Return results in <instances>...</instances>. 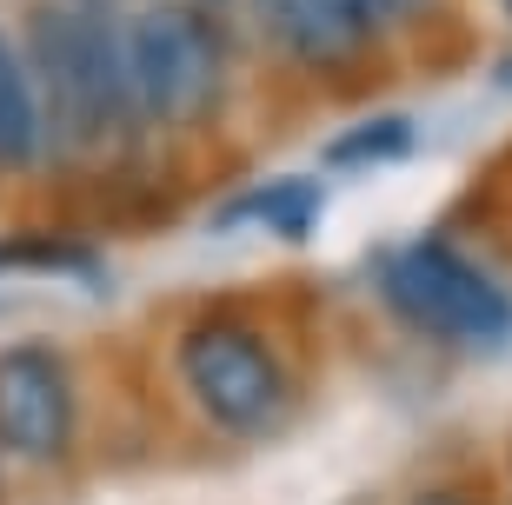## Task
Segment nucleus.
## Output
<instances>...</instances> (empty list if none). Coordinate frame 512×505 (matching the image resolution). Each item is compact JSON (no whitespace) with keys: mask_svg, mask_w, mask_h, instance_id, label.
Masks as SVG:
<instances>
[{"mask_svg":"<svg viewBox=\"0 0 512 505\" xmlns=\"http://www.w3.org/2000/svg\"><path fill=\"white\" fill-rule=\"evenodd\" d=\"M27 67L47 113V153H107L140 127L127 40L100 0H40L27 20Z\"/></svg>","mask_w":512,"mask_h":505,"instance_id":"nucleus-1","label":"nucleus"},{"mask_svg":"<svg viewBox=\"0 0 512 505\" xmlns=\"http://www.w3.org/2000/svg\"><path fill=\"white\" fill-rule=\"evenodd\" d=\"M127 40V87L140 127H207L227 107V80H233V47L213 7L200 0H153L120 27Z\"/></svg>","mask_w":512,"mask_h":505,"instance_id":"nucleus-2","label":"nucleus"},{"mask_svg":"<svg viewBox=\"0 0 512 505\" xmlns=\"http://www.w3.org/2000/svg\"><path fill=\"white\" fill-rule=\"evenodd\" d=\"M173 373L200 406V419L227 439H260L293 406V373H286L280 346L266 339L260 319L227 313V306L193 313L173 333Z\"/></svg>","mask_w":512,"mask_h":505,"instance_id":"nucleus-3","label":"nucleus"},{"mask_svg":"<svg viewBox=\"0 0 512 505\" xmlns=\"http://www.w3.org/2000/svg\"><path fill=\"white\" fill-rule=\"evenodd\" d=\"M380 293L413 333L493 353L512 339V293L446 240H413L380 266Z\"/></svg>","mask_w":512,"mask_h":505,"instance_id":"nucleus-4","label":"nucleus"},{"mask_svg":"<svg viewBox=\"0 0 512 505\" xmlns=\"http://www.w3.org/2000/svg\"><path fill=\"white\" fill-rule=\"evenodd\" d=\"M80 439V393H74V366L40 346L20 339L0 353V459L20 466H60Z\"/></svg>","mask_w":512,"mask_h":505,"instance_id":"nucleus-5","label":"nucleus"},{"mask_svg":"<svg viewBox=\"0 0 512 505\" xmlns=\"http://www.w3.org/2000/svg\"><path fill=\"white\" fill-rule=\"evenodd\" d=\"M260 20L273 47L306 74H346L380 40V27L366 20L360 0H260Z\"/></svg>","mask_w":512,"mask_h":505,"instance_id":"nucleus-6","label":"nucleus"},{"mask_svg":"<svg viewBox=\"0 0 512 505\" xmlns=\"http://www.w3.org/2000/svg\"><path fill=\"white\" fill-rule=\"evenodd\" d=\"M47 160V113L34 94V67L14 34H0V173H34Z\"/></svg>","mask_w":512,"mask_h":505,"instance_id":"nucleus-7","label":"nucleus"},{"mask_svg":"<svg viewBox=\"0 0 512 505\" xmlns=\"http://www.w3.org/2000/svg\"><path fill=\"white\" fill-rule=\"evenodd\" d=\"M233 220L266 226V233H280V240H306L313 220H320V187H313V180H266L247 200H233Z\"/></svg>","mask_w":512,"mask_h":505,"instance_id":"nucleus-8","label":"nucleus"},{"mask_svg":"<svg viewBox=\"0 0 512 505\" xmlns=\"http://www.w3.org/2000/svg\"><path fill=\"white\" fill-rule=\"evenodd\" d=\"M0 273H34V280H100V253L60 233H34V240H0Z\"/></svg>","mask_w":512,"mask_h":505,"instance_id":"nucleus-9","label":"nucleus"},{"mask_svg":"<svg viewBox=\"0 0 512 505\" xmlns=\"http://www.w3.org/2000/svg\"><path fill=\"white\" fill-rule=\"evenodd\" d=\"M406 147H413V120L380 113V120H360V127H346L340 140L326 147V160H333V167H386V160H399Z\"/></svg>","mask_w":512,"mask_h":505,"instance_id":"nucleus-10","label":"nucleus"},{"mask_svg":"<svg viewBox=\"0 0 512 505\" xmlns=\"http://www.w3.org/2000/svg\"><path fill=\"white\" fill-rule=\"evenodd\" d=\"M360 7H366V20H373L380 34L386 27H413L419 14H433V0H360Z\"/></svg>","mask_w":512,"mask_h":505,"instance_id":"nucleus-11","label":"nucleus"},{"mask_svg":"<svg viewBox=\"0 0 512 505\" xmlns=\"http://www.w3.org/2000/svg\"><path fill=\"white\" fill-rule=\"evenodd\" d=\"M406 505H486L479 492H466V486H426V492H413Z\"/></svg>","mask_w":512,"mask_h":505,"instance_id":"nucleus-12","label":"nucleus"},{"mask_svg":"<svg viewBox=\"0 0 512 505\" xmlns=\"http://www.w3.org/2000/svg\"><path fill=\"white\" fill-rule=\"evenodd\" d=\"M493 80H499V87H512V60H499V74H493Z\"/></svg>","mask_w":512,"mask_h":505,"instance_id":"nucleus-13","label":"nucleus"},{"mask_svg":"<svg viewBox=\"0 0 512 505\" xmlns=\"http://www.w3.org/2000/svg\"><path fill=\"white\" fill-rule=\"evenodd\" d=\"M499 7H506V14H512V0H499Z\"/></svg>","mask_w":512,"mask_h":505,"instance_id":"nucleus-14","label":"nucleus"},{"mask_svg":"<svg viewBox=\"0 0 512 505\" xmlns=\"http://www.w3.org/2000/svg\"><path fill=\"white\" fill-rule=\"evenodd\" d=\"M0 486H7V479H0Z\"/></svg>","mask_w":512,"mask_h":505,"instance_id":"nucleus-15","label":"nucleus"}]
</instances>
